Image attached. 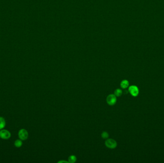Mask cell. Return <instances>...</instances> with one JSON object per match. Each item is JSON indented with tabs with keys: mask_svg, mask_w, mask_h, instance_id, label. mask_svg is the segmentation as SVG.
<instances>
[{
	"mask_svg": "<svg viewBox=\"0 0 164 163\" xmlns=\"http://www.w3.org/2000/svg\"><path fill=\"white\" fill-rule=\"evenodd\" d=\"M106 146L110 149H114L117 146L116 141L112 139H108L105 141Z\"/></svg>",
	"mask_w": 164,
	"mask_h": 163,
	"instance_id": "6da1fadb",
	"label": "cell"
},
{
	"mask_svg": "<svg viewBox=\"0 0 164 163\" xmlns=\"http://www.w3.org/2000/svg\"><path fill=\"white\" fill-rule=\"evenodd\" d=\"M107 103L110 106L115 104L117 102L116 96L114 94H110L107 98Z\"/></svg>",
	"mask_w": 164,
	"mask_h": 163,
	"instance_id": "7a4b0ae2",
	"label": "cell"
},
{
	"mask_svg": "<svg viewBox=\"0 0 164 163\" xmlns=\"http://www.w3.org/2000/svg\"><path fill=\"white\" fill-rule=\"evenodd\" d=\"M129 92L132 96H137L139 94V88L135 85H132L129 88Z\"/></svg>",
	"mask_w": 164,
	"mask_h": 163,
	"instance_id": "3957f363",
	"label": "cell"
},
{
	"mask_svg": "<svg viewBox=\"0 0 164 163\" xmlns=\"http://www.w3.org/2000/svg\"><path fill=\"white\" fill-rule=\"evenodd\" d=\"M18 136L21 140H25L27 139L28 136V134L27 131L24 129H21L18 132Z\"/></svg>",
	"mask_w": 164,
	"mask_h": 163,
	"instance_id": "277c9868",
	"label": "cell"
},
{
	"mask_svg": "<svg viewBox=\"0 0 164 163\" xmlns=\"http://www.w3.org/2000/svg\"><path fill=\"white\" fill-rule=\"evenodd\" d=\"M11 137V134L8 131L2 130L0 131V137L3 139H8Z\"/></svg>",
	"mask_w": 164,
	"mask_h": 163,
	"instance_id": "5b68a950",
	"label": "cell"
},
{
	"mask_svg": "<svg viewBox=\"0 0 164 163\" xmlns=\"http://www.w3.org/2000/svg\"><path fill=\"white\" fill-rule=\"evenodd\" d=\"M129 86V82L127 80H123L121 83V87L123 89H125L128 88Z\"/></svg>",
	"mask_w": 164,
	"mask_h": 163,
	"instance_id": "8992f818",
	"label": "cell"
},
{
	"mask_svg": "<svg viewBox=\"0 0 164 163\" xmlns=\"http://www.w3.org/2000/svg\"><path fill=\"white\" fill-rule=\"evenodd\" d=\"M6 125L5 120L3 117H0V130L4 128Z\"/></svg>",
	"mask_w": 164,
	"mask_h": 163,
	"instance_id": "52a82bcc",
	"label": "cell"
},
{
	"mask_svg": "<svg viewBox=\"0 0 164 163\" xmlns=\"http://www.w3.org/2000/svg\"><path fill=\"white\" fill-rule=\"evenodd\" d=\"M76 157L75 155H70L68 158V161L69 163H75L76 161Z\"/></svg>",
	"mask_w": 164,
	"mask_h": 163,
	"instance_id": "ba28073f",
	"label": "cell"
},
{
	"mask_svg": "<svg viewBox=\"0 0 164 163\" xmlns=\"http://www.w3.org/2000/svg\"><path fill=\"white\" fill-rule=\"evenodd\" d=\"M122 94V89L118 88L116 89L114 92V95L116 97L121 96Z\"/></svg>",
	"mask_w": 164,
	"mask_h": 163,
	"instance_id": "9c48e42d",
	"label": "cell"
},
{
	"mask_svg": "<svg viewBox=\"0 0 164 163\" xmlns=\"http://www.w3.org/2000/svg\"><path fill=\"white\" fill-rule=\"evenodd\" d=\"M22 142L20 140H17L14 142V146L17 148H19L22 146Z\"/></svg>",
	"mask_w": 164,
	"mask_h": 163,
	"instance_id": "30bf717a",
	"label": "cell"
},
{
	"mask_svg": "<svg viewBox=\"0 0 164 163\" xmlns=\"http://www.w3.org/2000/svg\"><path fill=\"white\" fill-rule=\"evenodd\" d=\"M109 134L107 132H103L101 134V137L103 139H107L109 137Z\"/></svg>",
	"mask_w": 164,
	"mask_h": 163,
	"instance_id": "8fae6325",
	"label": "cell"
},
{
	"mask_svg": "<svg viewBox=\"0 0 164 163\" xmlns=\"http://www.w3.org/2000/svg\"><path fill=\"white\" fill-rule=\"evenodd\" d=\"M63 162H65V163H68L69 162H67V161H59L58 163H63Z\"/></svg>",
	"mask_w": 164,
	"mask_h": 163,
	"instance_id": "7c38bea8",
	"label": "cell"
}]
</instances>
